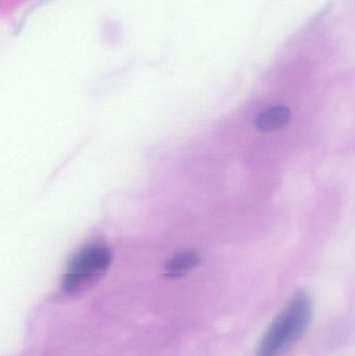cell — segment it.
<instances>
[{"label": "cell", "mask_w": 355, "mask_h": 356, "mask_svg": "<svg viewBox=\"0 0 355 356\" xmlns=\"http://www.w3.org/2000/svg\"><path fill=\"white\" fill-rule=\"evenodd\" d=\"M313 305L306 293L298 292L267 330L256 356H281L293 346L312 320Z\"/></svg>", "instance_id": "1"}, {"label": "cell", "mask_w": 355, "mask_h": 356, "mask_svg": "<svg viewBox=\"0 0 355 356\" xmlns=\"http://www.w3.org/2000/svg\"><path fill=\"white\" fill-rule=\"evenodd\" d=\"M110 263V251L104 247L91 246L83 249L69 265L63 282L65 290L68 292L79 290L83 284L104 273Z\"/></svg>", "instance_id": "2"}, {"label": "cell", "mask_w": 355, "mask_h": 356, "mask_svg": "<svg viewBox=\"0 0 355 356\" xmlns=\"http://www.w3.org/2000/svg\"><path fill=\"white\" fill-rule=\"evenodd\" d=\"M291 120V111L285 106H273L256 118V127L263 133L276 131L286 127Z\"/></svg>", "instance_id": "3"}, {"label": "cell", "mask_w": 355, "mask_h": 356, "mask_svg": "<svg viewBox=\"0 0 355 356\" xmlns=\"http://www.w3.org/2000/svg\"><path fill=\"white\" fill-rule=\"evenodd\" d=\"M199 261L200 259L197 253L192 252V251L183 252L169 261L165 268V272L168 277H179L195 268Z\"/></svg>", "instance_id": "4"}]
</instances>
